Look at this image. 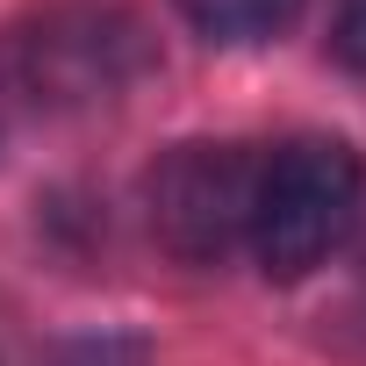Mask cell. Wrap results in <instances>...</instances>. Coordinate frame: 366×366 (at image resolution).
<instances>
[{
  "label": "cell",
  "mask_w": 366,
  "mask_h": 366,
  "mask_svg": "<svg viewBox=\"0 0 366 366\" xmlns=\"http://www.w3.org/2000/svg\"><path fill=\"white\" fill-rule=\"evenodd\" d=\"M359 151L337 137H295L273 158H259V187H252V259L273 280L316 273L359 223Z\"/></svg>",
  "instance_id": "obj_1"
},
{
  "label": "cell",
  "mask_w": 366,
  "mask_h": 366,
  "mask_svg": "<svg viewBox=\"0 0 366 366\" xmlns=\"http://www.w3.org/2000/svg\"><path fill=\"white\" fill-rule=\"evenodd\" d=\"M179 15L194 22V36L223 44V51H244V44H273L295 29L302 0H179Z\"/></svg>",
  "instance_id": "obj_4"
},
{
  "label": "cell",
  "mask_w": 366,
  "mask_h": 366,
  "mask_svg": "<svg viewBox=\"0 0 366 366\" xmlns=\"http://www.w3.org/2000/svg\"><path fill=\"white\" fill-rule=\"evenodd\" d=\"M330 44H337V58H345L352 72H366V0H337V29H330Z\"/></svg>",
  "instance_id": "obj_5"
},
{
  "label": "cell",
  "mask_w": 366,
  "mask_h": 366,
  "mask_svg": "<svg viewBox=\"0 0 366 366\" xmlns=\"http://www.w3.org/2000/svg\"><path fill=\"white\" fill-rule=\"evenodd\" d=\"M252 187L259 158L244 144H172L144 179L151 237L187 266H216L252 230Z\"/></svg>",
  "instance_id": "obj_3"
},
{
  "label": "cell",
  "mask_w": 366,
  "mask_h": 366,
  "mask_svg": "<svg viewBox=\"0 0 366 366\" xmlns=\"http://www.w3.org/2000/svg\"><path fill=\"white\" fill-rule=\"evenodd\" d=\"M144 65H151V36L115 0H65V8H44L15 36V79L36 101H58V108L108 101Z\"/></svg>",
  "instance_id": "obj_2"
}]
</instances>
